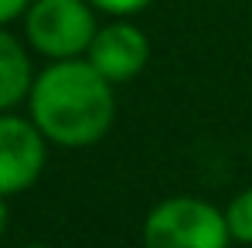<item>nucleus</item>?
Listing matches in <instances>:
<instances>
[{"instance_id": "f257e3e1", "label": "nucleus", "mask_w": 252, "mask_h": 248, "mask_svg": "<svg viewBox=\"0 0 252 248\" xmlns=\"http://www.w3.org/2000/svg\"><path fill=\"white\" fill-rule=\"evenodd\" d=\"M116 116L113 82L89 58H62L31 85V119L58 146H89L102 139Z\"/></svg>"}, {"instance_id": "f03ea898", "label": "nucleus", "mask_w": 252, "mask_h": 248, "mask_svg": "<svg viewBox=\"0 0 252 248\" xmlns=\"http://www.w3.org/2000/svg\"><path fill=\"white\" fill-rule=\"evenodd\" d=\"M228 221L221 211L194 197H170L147 214V248H228Z\"/></svg>"}, {"instance_id": "7ed1b4c3", "label": "nucleus", "mask_w": 252, "mask_h": 248, "mask_svg": "<svg viewBox=\"0 0 252 248\" xmlns=\"http://www.w3.org/2000/svg\"><path fill=\"white\" fill-rule=\"evenodd\" d=\"M24 31L34 51L62 61L85 55L99 28L89 0H31L24 14Z\"/></svg>"}, {"instance_id": "20e7f679", "label": "nucleus", "mask_w": 252, "mask_h": 248, "mask_svg": "<svg viewBox=\"0 0 252 248\" xmlns=\"http://www.w3.org/2000/svg\"><path fill=\"white\" fill-rule=\"evenodd\" d=\"M44 166V133L28 119L0 116V194H17Z\"/></svg>"}, {"instance_id": "39448f33", "label": "nucleus", "mask_w": 252, "mask_h": 248, "mask_svg": "<svg viewBox=\"0 0 252 248\" xmlns=\"http://www.w3.org/2000/svg\"><path fill=\"white\" fill-rule=\"evenodd\" d=\"M85 55L109 82H129L133 75L143 72L150 58V44H147V34L133 28L129 21H113L95 31Z\"/></svg>"}, {"instance_id": "423d86ee", "label": "nucleus", "mask_w": 252, "mask_h": 248, "mask_svg": "<svg viewBox=\"0 0 252 248\" xmlns=\"http://www.w3.org/2000/svg\"><path fill=\"white\" fill-rule=\"evenodd\" d=\"M31 61L28 51L17 44V38H10L0 28V109L17 106L28 92H31Z\"/></svg>"}, {"instance_id": "0eeeda50", "label": "nucleus", "mask_w": 252, "mask_h": 248, "mask_svg": "<svg viewBox=\"0 0 252 248\" xmlns=\"http://www.w3.org/2000/svg\"><path fill=\"white\" fill-rule=\"evenodd\" d=\"M225 221H228V231H232V238H239V242H249L252 245V187L249 191H242L228 211H225Z\"/></svg>"}, {"instance_id": "6e6552de", "label": "nucleus", "mask_w": 252, "mask_h": 248, "mask_svg": "<svg viewBox=\"0 0 252 248\" xmlns=\"http://www.w3.org/2000/svg\"><path fill=\"white\" fill-rule=\"evenodd\" d=\"M95 10H106V14H116V17H129L143 7H150L154 0H89Z\"/></svg>"}, {"instance_id": "1a4fd4ad", "label": "nucleus", "mask_w": 252, "mask_h": 248, "mask_svg": "<svg viewBox=\"0 0 252 248\" xmlns=\"http://www.w3.org/2000/svg\"><path fill=\"white\" fill-rule=\"evenodd\" d=\"M28 7H31V0H0V28L10 24L14 17L28 14Z\"/></svg>"}, {"instance_id": "9d476101", "label": "nucleus", "mask_w": 252, "mask_h": 248, "mask_svg": "<svg viewBox=\"0 0 252 248\" xmlns=\"http://www.w3.org/2000/svg\"><path fill=\"white\" fill-rule=\"evenodd\" d=\"M7 221H10V214H7V204H3V194H0V238H3V231H7Z\"/></svg>"}, {"instance_id": "9b49d317", "label": "nucleus", "mask_w": 252, "mask_h": 248, "mask_svg": "<svg viewBox=\"0 0 252 248\" xmlns=\"http://www.w3.org/2000/svg\"><path fill=\"white\" fill-rule=\"evenodd\" d=\"M28 248H48V245H28Z\"/></svg>"}]
</instances>
